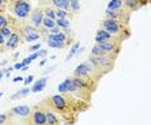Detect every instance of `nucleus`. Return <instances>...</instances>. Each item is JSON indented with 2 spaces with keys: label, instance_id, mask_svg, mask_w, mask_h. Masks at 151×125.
<instances>
[{
  "label": "nucleus",
  "instance_id": "f257e3e1",
  "mask_svg": "<svg viewBox=\"0 0 151 125\" xmlns=\"http://www.w3.org/2000/svg\"><path fill=\"white\" fill-rule=\"evenodd\" d=\"M102 29L120 41L128 39L130 36V30L128 29V25H124L120 21L114 18H105L102 21Z\"/></svg>",
  "mask_w": 151,
  "mask_h": 125
},
{
  "label": "nucleus",
  "instance_id": "f03ea898",
  "mask_svg": "<svg viewBox=\"0 0 151 125\" xmlns=\"http://www.w3.org/2000/svg\"><path fill=\"white\" fill-rule=\"evenodd\" d=\"M118 55L119 54H115V53H107V54H104V55L89 54L88 61L91 62L98 71H101L104 75H106V74H109V72H111L114 70L115 61H116V58H118Z\"/></svg>",
  "mask_w": 151,
  "mask_h": 125
},
{
  "label": "nucleus",
  "instance_id": "7ed1b4c3",
  "mask_svg": "<svg viewBox=\"0 0 151 125\" xmlns=\"http://www.w3.org/2000/svg\"><path fill=\"white\" fill-rule=\"evenodd\" d=\"M73 76H75V78H81V79H88V80H94L98 83L105 75L102 74L101 71H98L89 61H87V62H81L80 65H78L76 67H75Z\"/></svg>",
  "mask_w": 151,
  "mask_h": 125
},
{
  "label": "nucleus",
  "instance_id": "20e7f679",
  "mask_svg": "<svg viewBox=\"0 0 151 125\" xmlns=\"http://www.w3.org/2000/svg\"><path fill=\"white\" fill-rule=\"evenodd\" d=\"M11 9L17 18L25 19L30 16L32 6L30 4V1H14V3H11Z\"/></svg>",
  "mask_w": 151,
  "mask_h": 125
},
{
  "label": "nucleus",
  "instance_id": "39448f33",
  "mask_svg": "<svg viewBox=\"0 0 151 125\" xmlns=\"http://www.w3.org/2000/svg\"><path fill=\"white\" fill-rule=\"evenodd\" d=\"M34 125H48L47 124V117L44 114V110L40 105H35L31 107V115H30Z\"/></svg>",
  "mask_w": 151,
  "mask_h": 125
},
{
  "label": "nucleus",
  "instance_id": "423d86ee",
  "mask_svg": "<svg viewBox=\"0 0 151 125\" xmlns=\"http://www.w3.org/2000/svg\"><path fill=\"white\" fill-rule=\"evenodd\" d=\"M11 116H17V117H23V119H30L31 115V107L29 105H19V106H14L11 110Z\"/></svg>",
  "mask_w": 151,
  "mask_h": 125
},
{
  "label": "nucleus",
  "instance_id": "0eeeda50",
  "mask_svg": "<svg viewBox=\"0 0 151 125\" xmlns=\"http://www.w3.org/2000/svg\"><path fill=\"white\" fill-rule=\"evenodd\" d=\"M43 18H44V13H43V9L42 8H35L31 10L30 13V21H31V25L36 29H39L42 26V22H43Z\"/></svg>",
  "mask_w": 151,
  "mask_h": 125
},
{
  "label": "nucleus",
  "instance_id": "6e6552de",
  "mask_svg": "<svg viewBox=\"0 0 151 125\" xmlns=\"http://www.w3.org/2000/svg\"><path fill=\"white\" fill-rule=\"evenodd\" d=\"M40 106L43 107V110H44V114H45V117H47V124L48 125H61V120H60V117H58V115L54 111H52L49 108V107H47V106H44L42 105V103H39Z\"/></svg>",
  "mask_w": 151,
  "mask_h": 125
},
{
  "label": "nucleus",
  "instance_id": "1a4fd4ad",
  "mask_svg": "<svg viewBox=\"0 0 151 125\" xmlns=\"http://www.w3.org/2000/svg\"><path fill=\"white\" fill-rule=\"evenodd\" d=\"M21 39H22V36L19 35L18 32H12L11 36L8 37V40L5 41L4 49H6V50H13V49H16V48L19 45V43H21Z\"/></svg>",
  "mask_w": 151,
  "mask_h": 125
},
{
  "label": "nucleus",
  "instance_id": "9d476101",
  "mask_svg": "<svg viewBox=\"0 0 151 125\" xmlns=\"http://www.w3.org/2000/svg\"><path fill=\"white\" fill-rule=\"evenodd\" d=\"M109 40H118V39L112 36L111 34H109L106 30L98 29L97 32H96V37H94L96 44H97V43H101V41H109ZM119 41H120V40H119Z\"/></svg>",
  "mask_w": 151,
  "mask_h": 125
},
{
  "label": "nucleus",
  "instance_id": "9b49d317",
  "mask_svg": "<svg viewBox=\"0 0 151 125\" xmlns=\"http://www.w3.org/2000/svg\"><path fill=\"white\" fill-rule=\"evenodd\" d=\"M47 83H48V76H43V78H40L39 80H36L35 83H34L31 89H30V92L31 93L43 92V90L45 89V86H47Z\"/></svg>",
  "mask_w": 151,
  "mask_h": 125
},
{
  "label": "nucleus",
  "instance_id": "f8f14e48",
  "mask_svg": "<svg viewBox=\"0 0 151 125\" xmlns=\"http://www.w3.org/2000/svg\"><path fill=\"white\" fill-rule=\"evenodd\" d=\"M52 5H54L57 9H70V0H50Z\"/></svg>",
  "mask_w": 151,
  "mask_h": 125
},
{
  "label": "nucleus",
  "instance_id": "ddd939ff",
  "mask_svg": "<svg viewBox=\"0 0 151 125\" xmlns=\"http://www.w3.org/2000/svg\"><path fill=\"white\" fill-rule=\"evenodd\" d=\"M47 44H48V47L53 48V49H63V48L67 47L66 43H62V41H56V40H52V39H47Z\"/></svg>",
  "mask_w": 151,
  "mask_h": 125
},
{
  "label": "nucleus",
  "instance_id": "4468645a",
  "mask_svg": "<svg viewBox=\"0 0 151 125\" xmlns=\"http://www.w3.org/2000/svg\"><path fill=\"white\" fill-rule=\"evenodd\" d=\"M30 93V88H27V86H25V88L19 89L18 92H16L14 94L11 96V99L14 101V99H19V98H23V97H26L27 94Z\"/></svg>",
  "mask_w": 151,
  "mask_h": 125
},
{
  "label": "nucleus",
  "instance_id": "2eb2a0df",
  "mask_svg": "<svg viewBox=\"0 0 151 125\" xmlns=\"http://www.w3.org/2000/svg\"><path fill=\"white\" fill-rule=\"evenodd\" d=\"M123 8V0H111L107 4L109 10H116V9H122Z\"/></svg>",
  "mask_w": 151,
  "mask_h": 125
},
{
  "label": "nucleus",
  "instance_id": "dca6fc26",
  "mask_svg": "<svg viewBox=\"0 0 151 125\" xmlns=\"http://www.w3.org/2000/svg\"><path fill=\"white\" fill-rule=\"evenodd\" d=\"M56 26H58L60 29H70L71 23L67 18H56Z\"/></svg>",
  "mask_w": 151,
  "mask_h": 125
},
{
  "label": "nucleus",
  "instance_id": "f3484780",
  "mask_svg": "<svg viewBox=\"0 0 151 125\" xmlns=\"http://www.w3.org/2000/svg\"><path fill=\"white\" fill-rule=\"evenodd\" d=\"M42 25L44 26V29L50 30V29H53V27L56 26V19H52V18H49V17H44Z\"/></svg>",
  "mask_w": 151,
  "mask_h": 125
},
{
  "label": "nucleus",
  "instance_id": "a211bd4d",
  "mask_svg": "<svg viewBox=\"0 0 151 125\" xmlns=\"http://www.w3.org/2000/svg\"><path fill=\"white\" fill-rule=\"evenodd\" d=\"M79 48H80V43H75L73 47H71V49H70V52H68V54L66 55V61H70L71 58L74 57V55H76Z\"/></svg>",
  "mask_w": 151,
  "mask_h": 125
},
{
  "label": "nucleus",
  "instance_id": "6ab92c4d",
  "mask_svg": "<svg viewBox=\"0 0 151 125\" xmlns=\"http://www.w3.org/2000/svg\"><path fill=\"white\" fill-rule=\"evenodd\" d=\"M91 54L92 55H104V54H107V53H106V52L102 49L98 44H94L93 47H92V49H91Z\"/></svg>",
  "mask_w": 151,
  "mask_h": 125
},
{
  "label": "nucleus",
  "instance_id": "aec40b11",
  "mask_svg": "<svg viewBox=\"0 0 151 125\" xmlns=\"http://www.w3.org/2000/svg\"><path fill=\"white\" fill-rule=\"evenodd\" d=\"M70 9L74 13L80 12V0H70Z\"/></svg>",
  "mask_w": 151,
  "mask_h": 125
},
{
  "label": "nucleus",
  "instance_id": "412c9836",
  "mask_svg": "<svg viewBox=\"0 0 151 125\" xmlns=\"http://www.w3.org/2000/svg\"><path fill=\"white\" fill-rule=\"evenodd\" d=\"M40 32H35V34H31V35H26V36H23V40L26 41V43H32V41H35V40H39L40 39Z\"/></svg>",
  "mask_w": 151,
  "mask_h": 125
},
{
  "label": "nucleus",
  "instance_id": "4be33fe9",
  "mask_svg": "<svg viewBox=\"0 0 151 125\" xmlns=\"http://www.w3.org/2000/svg\"><path fill=\"white\" fill-rule=\"evenodd\" d=\"M54 13H56V18H67V17H73L65 9H56Z\"/></svg>",
  "mask_w": 151,
  "mask_h": 125
},
{
  "label": "nucleus",
  "instance_id": "5701e85b",
  "mask_svg": "<svg viewBox=\"0 0 151 125\" xmlns=\"http://www.w3.org/2000/svg\"><path fill=\"white\" fill-rule=\"evenodd\" d=\"M43 13L45 14V17H49V18H52V19H56V13H54V9L49 8V6H45V8L43 9Z\"/></svg>",
  "mask_w": 151,
  "mask_h": 125
},
{
  "label": "nucleus",
  "instance_id": "b1692460",
  "mask_svg": "<svg viewBox=\"0 0 151 125\" xmlns=\"http://www.w3.org/2000/svg\"><path fill=\"white\" fill-rule=\"evenodd\" d=\"M0 32H1V35L6 39V37L11 36V34H12V27H9V26L3 27V29H0Z\"/></svg>",
  "mask_w": 151,
  "mask_h": 125
},
{
  "label": "nucleus",
  "instance_id": "393cba45",
  "mask_svg": "<svg viewBox=\"0 0 151 125\" xmlns=\"http://www.w3.org/2000/svg\"><path fill=\"white\" fill-rule=\"evenodd\" d=\"M9 21H8V17L4 16L3 13H0V29H3V27L8 26Z\"/></svg>",
  "mask_w": 151,
  "mask_h": 125
},
{
  "label": "nucleus",
  "instance_id": "a878e982",
  "mask_svg": "<svg viewBox=\"0 0 151 125\" xmlns=\"http://www.w3.org/2000/svg\"><path fill=\"white\" fill-rule=\"evenodd\" d=\"M8 119H9V115H6V114H0V125H5Z\"/></svg>",
  "mask_w": 151,
  "mask_h": 125
},
{
  "label": "nucleus",
  "instance_id": "bb28decb",
  "mask_svg": "<svg viewBox=\"0 0 151 125\" xmlns=\"http://www.w3.org/2000/svg\"><path fill=\"white\" fill-rule=\"evenodd\" d=\"M32 81H34V76L32 75H29L27 78H23V84H25V86L30 85Z\"/></svg>",
  "mask_w": 151,
  "mask_h": 125
},
{
  "label": "nucleus",
  "instance_id": "cd10ccee",
  "mask_svg": "<svg viewBox=\"0 0 151 125\" xmlns=\"http://www.w3.org/2000/svg\"><path fill=\"white\" fill-rule=\"evenodd\" d=\"M6 5H8V0H0V13L6 9Z\"/></svg>",
  "mask_w": 151,
  "mask_h": 125
},
{
  "label": "nucleus",
  "instance_id": "c85d7f7f",
  "mask_svg": "<svg viewBox=\"0 0 151 125\" xmlns=\"http://www.w3.org/2000/svg\"><path fill=\"white\" fill-rule=\"evenodd\" d=\"M40 48H42V43H36V44H34L32 47L30 48V52H32V53H34V52H37V50H39Z\"/></svg>",
  "mask_w": 151,
  "mask_h": 125
},
{
  "label": "nucleus",
  "instance_id": "c756f323",
  "mask_svg": "<svg viewBox=\"0 0 151 125\" xmlns=\"http://www.w3.org/2000/svg\"><path fill=\"white\" fill-rule=\"evenodd\" d=\"M60 31H62V29H60L58 26H54L53 29H50V30H49V32H48V34H58Z\"/></svg>",
  "mask_w": 151,
  "mask_h": 125
},
{
  "label": "nucleus",
  "instance_id": "7c9ffc66",
  "mask_svg": "<svg viewBox=\"0 0 151 125\" xmlns=\"http://www.w3.org/2000/svg\"><path fill=\"white\" fill-rule=\"evenodd\" d=\"M5 41H6V40H5V37H4V36H3V35H1V32H0V47H1V48H3V49H4V45H5Z\"/></svg>",
  "mask_w": 151,
  "mask_h": 125
},
{
  "label": "nucleus",
  "instance_id": "2f4dec72",
  "mask_svg": "<svg viewBox=\"0 0 151 125\" xmlns=\"http://www.w3.org/2000/svg\"><path fill=\"white\" fill-rule=\"evenodd\" d=\"M47 55V50L45 49H39L37 50V57H45Z\"/></svg>",
  "mask_w": 151,
  "mask_h": 125
},
{
  "label": "nucleus",
  "instance_id": "473e14b6",
  "mask_svg": "<svg viewBox=\"0 0 151 125\" xmlns=\"http://www.w3.org/2000/svg\"><path fill=\"white\" fill-rule=\"evenodd\" d=\"M22 67H23L22 62H17V63H14V66H13V68H16V70H21Z\"/></svg>",
  "mask_w": 151,
  "mask_h": 125
},
{
  "label": "nucleus",
  "instance_id": "72a5a7b5",
  "mask_svg": "<svg viewBox=\"0 0 151 125\" xmlns=\"http://www.w3.org/2000/svg\"><path fill=\"white\" fill-rule=\"evenodd\" d=\"M18 81H23V78L18 76V78H13V83H18Z\"/></svg>",
  "mask_w": 151,
  "mask_h": 125
},
{
  "label": "nucleus",
  "instance_id": "f704fd0d",
  "mask_svg": "<svg viewBox=\"0 0 151 125\" xmlns=\"http://www.w3.org/2000/svg\"><path fill=\"white\" fill-rule=\"evenodd\" d=\"M47 63V58H43V60L42 61H40V63H39V66H40V67H43V66L44 65H45Z\"/></svg>",
  "mask_w": 151,
  "mask_h": 125
},
{
  "label": "nucleus",
  "instance_id": "c9c22d12",
  "mask_svg": "<svg viewBox=\"0 0 151 125\" xmlns=\"http://www.w3.org/2000/svg\"><path fill=\"white\" fill-rule=\"evenodd\" d=\"M3 76H4V70H1V68H0V80L3 79Z\"/></svg>",
  "mask_w": 151,
  "mask_h": 125
},
{
  "label": "nucleus",
  "instance_id": "e433bc0d",
  "mask_svg": "<svg viewBox=\"0 0 151 125\" xmlns=\"http://www.w3.org/2000/svg\"><path fill=\"white\" fill-rule=\"evenodd\" d=\"M11 3H14V1H29V0H9Z\"/></svg>",
  "mask_w": 151,
  "mask_h": 125
},
{
  "label": "nucleus",
  "instance_id": "4c0bfd02",
  "mask_svg": "<svg viewBox=\"0 0 151 125\" xmlns=\"http://www.w3.org/2000/svg\"><path fill=\"white\" fill-rule=\"evenodd\" d=\"M18 55H19V53H14V55H13V58L16 60V58H18Z\"/></svg>",
  "mask_w": 151,
  "mask_h": 125
},
{
  "label": "nucleus",
  "instance_id": "58836bf2",
  "mask_svg": "<svg viewBox=\"0 0 151 125\" xmlns=\"http://www.w3.org/2000/svg\"><path fill=\"white\" fill-rule=\"evenodd\" d=\"M1 97H3V92H0V98H1Z\"/></svg>",
  "mask_w": 151,
  "mask_h": 125
},
{
  "label": "nucleus",
  "instance_id": "ea45409f",
  "mask_svg": "<svg viewBox=\"0 0 151 125\" xmlns=\"http://www.w3.org/2000/svg\"><path fill=\"white\" fill-rule=\"evenodd\" d=\"M3 50H4V49H3V48H1V47H0V52H3Z\"/></svg>",
  "mask_w": 151,
  "mask_h": 125
}]
</instances>
